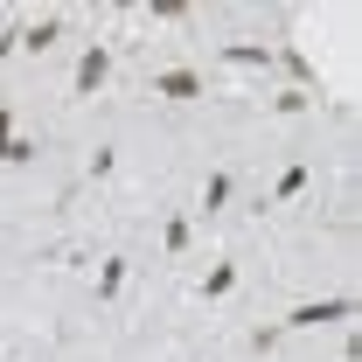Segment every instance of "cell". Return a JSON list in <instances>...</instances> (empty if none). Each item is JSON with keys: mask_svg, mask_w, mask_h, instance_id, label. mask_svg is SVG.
<instances>
[{"mask_svg": "<svg viewBox=\"0 0 362 362\" xmlns=\"http://www.w3.org/2000/svg\"><path fill=\"white\" fill-rule=\"evenodd\" d=\"M230 195H237V175H223V168H216V175L202 181V209H209V216H216V209H223Z\"/></svg>", "mask_w": 362, "mask_h": 362, "instance_id": "cell-6", "label": "cell"}, {"mask_svg": "<svg viewBox=\"0 0 362 362\" xmlns=\"http://www.w3.org/2000/svg\"><path fill=\"white\" fill-rule=\"evenodd\" d=\"M112 77V49L105 42H90L84 56H77V70H70V98H90V90Z\"/></svg>", "mask_w": 362, "mask_h": 362, "instance_id": "cell-2", "label": "cell"}, {"mask_svg": "<svg viewBox=\"0 0 362 362\" xmlns=\"http://www.w3.org/2000/svg\"><path fill=\"white\" fill-rule=\"evenodd\" d=\"M356 314V293H334V300H300L279 327H320V320H349Z\"/></svg>", "mask_w": 362, "mask_h": 362, "instance_id": "cell-1", "label": "cell"}, {"mask_svg": "<svg viewBox=\"0 0 362 362\" xmlns=\"http://www.w3.org/2000/svg\"><path fill=\"white\" fill-rule=\"evenodd\" d=\"M7 49H21V28H7V35H0V63H7Z\"/></svg>", "mask_w": 362, "mask_h": 362, "instance_id": "cell-11", "label": "cell"}, {"mask_svg": "<svg viewBox=\"0 0 362 362\" xmlns=\"http://www.w3.org/2000/svg\"><path fill=\"white\" fill-rule=\"evenodd\" d=\"M223 63H244V70H265V63H272V49H258V42H230V49H223Z\"/></svg>", "mask_w": 362, "mask_h": 362, "instance_id": "cell-7", "label": "cell"}, {"mask_svg": "<svg viewBox=\"0 0 362 362\" xmlns=\"http://www.w3.org/2000/svg\"><path fill=\"white\" fill-rule=\"evenodd\" d=\"M230 286H237V265H216L209 279H202V300H223Z\"/></svg>", "mask_w": 362, "mask_h": 362, "instance_id": "cell-9", "label": "cell"}, {"mask_svg": "<svg viewBox=\"0 0 362 362\" xmlns=\"http://www.w3.org/2000/svg\"><path fill=\"white\" fill-rule=\"evenodd\" d=\"M202 77H195V70H160V77H153V98H181V105H188V98H202Z\"/></svg>", "mask_w": 362, "mask_h": 362, "instance_id": "cell-3", "label": "cell"}, {"mask_svg": "<svg viewBox=\"0 0 362 362\" xmlns=\"http://www.w3.org/2000/svg\"><path fill=\"white\" fill-rule=\"evenodd\" d=\"M119 286H126V258H105V272H98V300H119Z\"/></svg>", "mask_w": 362, "mask_h": 362, "instance_id": "cell-8", "label": "cell"}, {"mask_svg": "<svg viewBox=\"0 0 362 362\" xmlns=\"http://www.w3.org/2000/svg\"><path fill=\"white\" fill-rule=\"evenodd\" d=\"M28 153H35V146H28V139H14V112L0 105V168H21Z\"/></svg>", "mask_w": 362, "mask_h": 362, "instance_id": "cell-4", "label": "cell"}, {"mask_svg": "<svg viewBox=\"0 0 362 362\" xmlns=\"http://www.w3.org/2000/svg\"><path fill=\"white\" fill-rule=\"evenodd\" d=\"M56 35H63V14H42V21H28V28H21V49H35V56H42V49H56Z\"/></svg>", "mask_w": 362, "mask_h": 362, "instance_id": "cell-5", "label": "cell"}, {"mask_svg": "<svg viewBox=\"0 0 362 362\" xmlns=\"http://www.w3.org/2000/svg\"><path fill=\"white\" fill-rule=\"evenodd\" d=\"M300 188H307V168H286V175H279V188H272V202H293Z\"/></svg>", "mask_w": 362, "mask_h": 362, "instance_id": "cell-10", "label": "cell"}]
</instances>
